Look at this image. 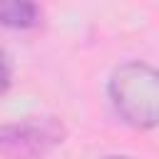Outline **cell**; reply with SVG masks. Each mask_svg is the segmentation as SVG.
I'll return each instance as SVG.
<instances>
[{"label": "cell", "instance_id": "6da1fadb", "mask_svg": "<svg viewBox=\"0 0 159 159\" xmlns=\"http://www.w3.org/2000/svg\"><path fill=\"white\" fill-rule=\"evenodd\" d=\"M109 99L117 114L139 129L159 124V70L147 62H124L109 77Z\"/></svg>", "mask_w": 159, "mask_h": 159}, {"label": "cell", "instance_id": "7a4b0ae2", "mask_svg": "<svg viewBox=\"0 0 159 159\" xmlns=\"http://www.w3.org/2000/svg\"><path fill=\"white\" fill-rule=\"evenodd\" d=\"M67 129L57 117H22L0 127V154L7 159H40L62 144Z\"/></svg>", "mask_w": 159, "mask_h": 159}, {"label": "cell", "instance_id": "3957f363", "mask_svg": "<svg viewBox=\"0 0 159 159\" xmlns=\"http://www.w3.org/2000/svg\"><path fill=\"white\" fill-rule=\"evenodd\" d=\"M40 17L37 5L25 0H7L0 2V22L7 27H32Z\"/></svg>", "mask_w": 159, "mask_h": 159}, {"label": "cell", "instance_id": "277c9868", "mask_svg": "<svg viewBox=\"0 0 159 159\" xmlns=\"http://www.w3.org/2000/svg\"><path fill=\"white\" fill-rule=\"evenodd\" d=\"M7 84H10V65H7L5 55L0 52V94L7 89Z\"/></svg>", "mask_w": 159, "mask_h": 159}, {"label": "cell", "instance_id": "5b68a950", "mask_svg": "<svg viewBox=\"0 0 159 159\" xmlns=\"http://www.w3.org/2000/svg\"><path fill=\"white\" fill-rule=\"evenodd\" d=\"M107 159H129V157H107Z\"/></svg>", "mask_w": 159, "mask_h": 159}]
</instances>
